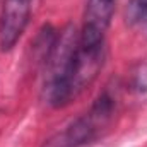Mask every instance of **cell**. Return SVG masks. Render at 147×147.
<instances>
[{
    "label": "cell",
    "mask_w": 147,
    "mask_h": 147,
    "mask_svg": "<svg viewBox=\"0 0 147 147\" xmlns=\"http://www.w3.org/2000/svg\"><path fill=\"white\" fill-rule=\"evenodd\" d=\"M115 3L116 0H87L82 29L79 33V39L84 46H105L106 31L115 14Z\"/></svg>",
    "instance_id": "3"
},
{
    "label": "cell",
    "mask_w": 147,
    "mask_h": 147,
    "mask_svg": "<svg viewBox=\"0 0 147 147\" xmlns=\"http://www.w3.org/2000/svg\"><path fill=\"white\" fill-rule=\"evenodd\" d=\"M33 0H3L0 9V50L10 51L29 24Z\"/></svg>",
    "instance_id": "4"
},
{
    "label": "cell",
    "mask_w": 147,
    "mask_h": 147,
    "mask_svg": "<svg viewBox=\"0 0 147 147\" xmlns=\"http://www.w3.org/2000/svg\"><path fill=\"white\" fill-rule=\"evenodd\" d=\"M127 17L134 28L147 33V0H130Z\"/></svg>",
    "instance_id": "5"
},
{
    "label": "cell",
    "mask_w": 147,
    "mask_h": 147,
    "mask_svg": "<svg viewBox=\"0 0 147 147\" xmlns=\"http://www.w3.org/2000/svg\"><path fill=\"white\" fill-rule=\"evenodd\" d=\"M118 115V96L106 87L92 103L89 111L70 121L65 128L48 137L41 147H86L103 139Z\"/></svg>",
    "instance_id": "2"
},
{
    "label": "cell",
    "mask_w": 147,
    "mask_h": 147,
    "mask_svg": "<svg viewBox=\"0 0 147 147\" xmlns=\"http://www.w3.org/2000/svg\"><path fill=\"white\" fill-rule=\"evenodd\" d=\"M105 63V46L89 48L72 24L58 31L46 55L43 99L51 108H63L77 99L98 77Z\"/></svg>",
    "instance_id": "1"
}]
</instances>
